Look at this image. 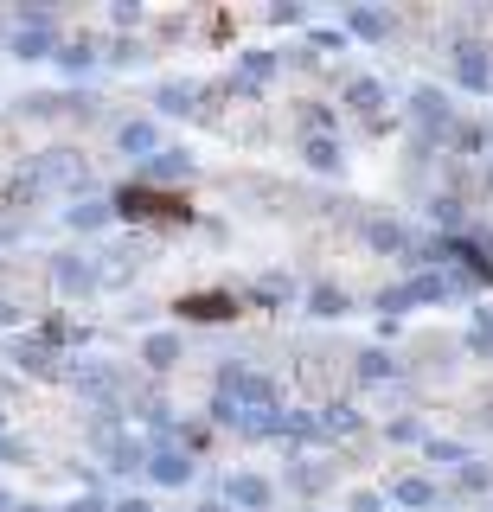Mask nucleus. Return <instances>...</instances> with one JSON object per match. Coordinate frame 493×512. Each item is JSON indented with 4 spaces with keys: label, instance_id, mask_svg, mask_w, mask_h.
I'll return each mask as SVG.
<instances>
[{
    "label": "nucleus",
    "instance_id": "obj_1",
    "mask_svg": "<svg viewBox=\"0 0 493 512\" xmlns=\"http://www.w3.org/2000/svg\"><path fill=\"white\" fill-rule=\"evenodd\" d=\"M455 288H461L455 276H410V282L385 288V295H378V308H385V314H404V308H417V301H449Z\"/></svg>",
    "mask_w": 493,
    "mask_h": 512
},
{
    "label": "nucleus",
    "instance_id": "obj_2",
    "mask_svg": "<svg viewBox=\"0 0 493 512\" xmlns=\"http://www.w3.org/2000/svg\"><path fill=\"white\" fill-rule=\"evenodd\" d=\"M148 474L161 480V487H180V480H193V455H186V448H154Z\"/></svg>",
    "mask_w": 493,
    "mask_h": 512
},
{
    "label": "nucleus",
    "instance_id": "obj_3",
    "mask_svg": "<svg viewBox=\"0 0 493 512\" xmlns=\"http://www.w3.org/2000/svg\"><path fill=\"white\" fill-rule=\"evenodd\" d=\"M455 77H461V84H468V90H487V84H493L487 45H461V52H455Z\"/></svg>",
    "mask_w": 493,
    "mask_h": 512
},
{
    "label": "nucleus",
    "instance_id": "obj_4",
    "mask_svg": "<svg viewBox=\"0 0 493 512\" xmlns=\"http://www.w3.org/2000/svg\"><path fill=\"white\" fill-rule=\"evenodd\" d=\"M365 244H372V250H417V237H410L397 218H372V224H365Z\"/></svg>",
    "mask_w": 493,
    "mask_h": 512
},
{
    "label": "nucleus",
    "instance_id": "obj_5",
    "mask_svg": "<svg viewBox=\"0 0 493 512\" xmlns=\"http://www.w3.org/2000/svg\"><path fill=\"white\" fill-rule=\"evenodd\" d=\"M231 500H237V506H250V512H263L269 500H276V487H269L263 474H231Z\"/></svg>",
    "mask_w": 493,
    "mask_h": 512
},
{
    "label": "nucleus",
    "instance_id": "obj_6",
    "mask_svg": "<svg viewBox=\"0 0 493 512\" xmlns=\"http://www.w3.org/2000/svg\"><path fill=\"white\" fill-rule=\"evenodd\" d=\"M116 148L122 154H154V148H161V128H154V122H129L116 135Z\"/></svg>",
    "mask_w": 493,
    "mask_h": 512
},
{
    "label": "nucleus",
    "instance_id": "obj_7",
    "mask_svg": "<svg viewBox=\"0 0 493 512\" xmlns=\"http://www.w3.org/2000/svg\"><path fill=\"white\" fill-rule=\"evenodd\" d=\"M410 103H417V122L429 128V135H436V128H449V103H442V90H417Z\"/></svg>",
    "mask_w": 493,
    "mask_h": 512
},
{
    "label": "nucleus",
    "instance_id": "obj_8",
    "mask_svg": "<svg viewBox=\"0 0 493 512\" xmlns=\"http://www.w3.org/2000/svg\"><path fill=\"white\" fill-rule=\"evenodd\" d=\"M391 500H397V506H436V487H429L423 474H404V480L391 487Z\"/></svg>",
    "mask_w": 493,
    "mask_h": 512
},
{
    "label": "nucleus",
    "instance_id": "obj_9",
    "mask_svg": "<svg viewBox=\"0 0 493 512\" xmlns=\"http://www.w3.org/2000/svg\"><path fill=\"white\" fill-rule=\"evenodd\" d=\"M468 352L493 359V308H474V320H468Z\"/></svg>",
    "mask_w": 493,
    "mask_h": 512
},
{
    "label": "nucleus",
    "instance_id": "obj_10",
    "mask_svg": "<svg viewBox=\"0 0 493 512\" xmlns=\"http://www.w3.org/2000/svg\"><path fill=\"white\" fill-rule=\"evenodd\" d=\"M346 26H353L359 39H385V32H391V20H385V13H372V7H353V13H346Z\"/></svg>",
    "mask_w": 493,
    "mask_h": 512
},
{
    "label": "nucleus",
    "instance_id": "obj_11",
    "mask_svg": "<svg viewBox=\"0 0 493 512\" xmlns=\"http://www.w3.org/2000/svg\"><path fill=\"white\" fill-rule=\"evenodd\" d=\"M346 96H353V109H365V116H372V109L385 103V84H378V77H359V84L346 90Z\"/></svg>",
    "mask_w": 493,
    "mask_h": 512
},
{
    "label": "nucleus",
    "instance_id": "obj_12",
    "mask_svg": "<svg viewBox=\"0 0 493 512\" xmlns=\"http://www.w3.org/2000/svg\"><path fill=\"white\" fill-rule=\"evenodd\" d=\"M391 372H397V365L385 359V352H359V378L365 384H378V378H391Z\"/></svg>",
    "mask_w": 493,
    "mask_h": 512
},
{
    "label": "nucleus",
    "instance_id": "obj_13",
    "mask_svg": "<svg viewBox=\"0 0 493 512\" xmlns=\"http://www.w3.org/2000/svg\"><path fill=\"white\" fill-rule=\"evenodd\" d=\"M308 160L321 173H340V148H333V141H308Z\"/></svg>",
    "mask_w": 493,
    "mask_h": 512
},
{
    "label": "nucleus",
    "instance_id": "obj_14",
    "mask_svg": "<svg viewBox=\"0 0 493 512\" xmlns=\"http://www.w3.org/2000/svg\"><path fill=\"white\" fill-rule=\"evenodd\" d=\"M58 282H65V288H90V263L65 256V263H58Z\"/></svg>",
    "mask_w": 493,
    "mask_h": 512
},
{
    "label": "nucleus",
    "instance_id": "obj_15",
    "mask_svg": "<svg viewBox=\"0 0 493 512\" xmlns=\"http://www.w3.org/2000/svg\"><path fill=\"white\" fill-rule=\"evenodd\" d=\"M13 52H20V58H45V52H52V39H45V32H20Z\"/></svg>",
    "mask_w": 493,
    "mask_h": 512
},
{
    "label": "nucleus",
    "instance_id": "obj_16",
    "mask_svg": "<svg viewBox=\"0 0 493 512\" xmlns=\"http://www.w3.org/2000/svg\"><path fill=\"white\" fill-rule=\"evenodd\" d=\"M429 461H442V468H461V461H468V448H461V442H429Z\"/></svg>",
    "mask_w": 493,
    "mask_h": 512
},
{
    "label": "nucleus",
    "instance_id": "obj_17",
    "mask_svg": "<svg viewBox=\"0 0 493 512\" xmlns=\"http://www.w3.org/2000/svg\"><path fill=\"white\" fill-rule=\"evenodd\" d=\"M314 314H346V295L340 288H314Z\"/></svg>",
    "mask_w": 493,
    "mask_h": 512
},
{
    "label": "nucleus",
    "instance_id": "obj_18",
    "mask_svg": "<svg viewBox=\"0 0 493 512\" xmlns=\"http://www.w3.org/2000/svg\"><path fill=\"white\" fill-rule=\"evenodd\" d=\"M180 359V340H148V365H173Z\"/></svg>",
    "mask_w": 493,
    "mask_h": 512
},
{
    "label": "nucleus",
    "instance_id": "obj_19",
    "mask_svg": "<svg viewBox=\"0 0 493 512\" xmlns=\"http://www.w3.org/2000/svg\"><path fill=\"white\" fill-rule=\"evenodd\" d=\"M487 480H493V474L481 468V461H461V487H474V493H481V487H487Z\"/></svg>",
    "mask_w": 493,
    "mask_h": 512
},
{
    "label": "nucleus",
    "instance_id": "obj_20",
    "mask_svg": "<svg viewBox=\"0 0 493 512\" xmlns=\"http://www.w3.org/2000/svg\"><path fill=\"white\" fill-rule=\"evenodd\" d=\"M353 512H385V500H378V493H359V500H353Z\"/></svg>",
    "mask_w": 493,
    "mask_h": 512
},
{
    "label": "nucleus",
    "instance_id": "obj_21",
    "mask_svg": "<svg viewBox=\"0 0 493 512\" xmlns=\"http://www.w3.org/2000/svg\"><path fill=\"white\" fill-rule=\"evenodd\" d=\"M109 512H148V500H122V506H109Z\"/></svg>",
    "mask_w": 493,
    "mask_h": 512
},
{
    "label": "nucleus",
    "instance_id": "obj_22",
    "mask_svg": "<svg viewBox=\"0 0 493 512\" xmlns=\"http://www.w3.org/2000/svg\"><path fill=\"white\" fill-rule=\"evenodd\" d=\"M71 512H109V506H103V500H77Z\"/></svg>",
    "mask_w": 493,
    "mask_h": 512
},
{
    "label": "nucleus",
    "instance_id": "obj_23",
    "mask_svg": "<svg viewBox=\"0 0 493 512\" xmlns=\"http://www.w3.org/2000/svg\"><path fill=\"white\" fill-rule=\"evenodd\" d=\"M13 512H45V506H13Z\"/></svg>",
    "mask_w": 493,
    "mask_h": 512
},
{
    "label": "nucleus",
    "instance_id": "obj_24",
    "mask_svg": "<svg viewBox=\"0 0 493 512\" xmlns=\"http://www.w3.org/2000/svg\"><path fill=\"white\" fill-rule=\"evenodd\" d=\"M0 512H13V506H7V493H0Z\"/></svg>",
    "mask_w": 493,
    "mask_h": 512
},
{
    "label": "nucleus",
    "instance_id": "obj_25",
    "mask_svg": "<svg viewBox=\"0 0 493 512\" xmlns=\"http://www.w3.org/2000/svg\"><path fill=\"white\" fill-rule=\"evenodd\" d=\"M205 512H231V506H205Z\"/></svg>",
    "mask_w": 493,
    "mask_h": 512
}]
</instances>
